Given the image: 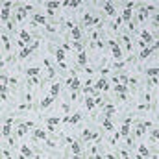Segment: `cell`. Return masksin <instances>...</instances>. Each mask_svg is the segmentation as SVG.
Returning a JSON list of instances; mask_svg holds the SVG:
<instances>
[{"label": "cell", "mask_w": 159, "mask_h": 159, "mask_svg": "<svg viewBox=\"0 0 159 159\" xmlns=\"http://www.w3.org/2000/svg\"><path fill=\"white\" fill-rule=\"evenodd\" d=\"M154 50H157V43H154V46H146V48H143V50H141V54H139V61L146 59V57L154 52Z\"/></svg>", "instance_id": "cell-1"}, {"label": "cell", "mask_w": 159, "mask_h": 159, "mask_svg": "<svg viewBox=\"0 0 159 159\" xmlns=\"http://www.w3.org/2000/svg\"><path fill=\"white\" fill-rule=\"evenodd\" d=\"M32 141H46V133L43 130H32Z\"/></svg>", "instance_id": "cell-2"}, {"label": "cell", "mask_w": 159, "mask_h": 159, "mask_svg": "<svg viewBox=\"0 0 159 159\" xmlns=\"http://www.w3.org/2000/svg\"><path fill=\"white\" fill-rule=\"evenodd\" d=\"M52 104H54V96H52V95H46V96L43 98V102H41L39 107H41V111H43V109H48Z\"/></svg>", "instance_id": "cell-3"}, {"label": "cell", "mask_w": 159, "mask_h": 159, "mask_svg": "<svg viewBox=\"0 0 159 159\" xmlns=\"http://www.w3.org/2000/svg\"><path fill=\"white\" fill-rule=\"evenodd\" d=\"M32 21H33V24L35 26H46V17H43V15H33L32 17Z\"/></svg>", "instance_id": "cell-4"}, {"label": "cell", "mask_w": 159, "mask_h": 159, "mask_svg": "<svg viewBox=\"0 0 159 159\" xmlns=\"http://www.w3.org/2000/svg\"><path fill=\"white\" fill-rule=\"evenodd\" d=\"M85 65H87V52L83 50V52L78 54V69H83Z\"/></svg>", "instance_id": "cell-5"}, {"label": "cell", "mask_w": 159, "mask_h": 159, "mask_svg": "<svg viewBox=\"0 0 159 159\" xmlns=\"http://www.w3.org/2000/svg\"><path fill=\"white\" fill-rule=\"evenodd\" d=\"M59 91H61V81H54L52 85H50V95H52L54 98L59 95Z\"/></svg>", "instance_id": "cell-6"}, {"label": "cell", "mask_w": 159, "mask_h": 159, "mask_svg": "<svg viewBox=\"0 0 159 159\" xmlns=\"http://www.w3.org/2000/svg\"><path fill=\"white\" fill-rule=\"evenodd\" d=\"M45 122H46V126H57V124H63V119H59V117H48Z\"/></svg>", "instance_id": "cell-7"}, {"label": "cell", "mask_w": 159, "mask_h": 159, "mask_svg": "<svg viewBox=\"0 0 159 159\" xmlns=\"http://www.w3.org/2000/svg\"><path fill=\"white\" fill-rule=\"evenodd\" d=\"M111 56L115 57V59H122L124 57V52H122V48L117 45V46H113V50H111Z\"/></svg>", "instance_id": "cell-8"}, {"label": "cell", "mask_w": 159, "mask_h": 159, "mask_svg": "<svg viewBox=\"0 0 159 159\" xmlns=\"http://www.w3.org/2000/svg\"><path fill=\"white\" fill-rule=\"evenodd\" d=\"M139 35H141V41H144V43H152V33H150V30H143Z\"/></svg>", "instance_id": "cell-9"}, {"label": "cell", "mask_w": 159, "mask_h": 159, "mask_svg": "<svg viewBox=\"0 0 159 159\" xmlns=\"http://www.w3.org/2000/svg\"><path fill=\"white\" fill-rule=\"evenodd\" d=\"M19 39L24 41V43H30V41H32L30 32H28V30H21V32H19Z\"/></svg>", "instance_id": "cell-10"}, {"label": "cell", "mask_w": 159, "mask_h": 159, "mask_svg": "<svg viewBox=\"0 0 159 159\" xmlns=\"http://www.w3.org/2000/svg\"><path fill=\"white\" fill-rule=\"evenodd\" d=\"M115 111H117V107H115L113 104H106V106H104V115H106V117L115 115Z\"/></svg>", "instance_id": "cell-11"}, {"label": "cell", "mask_w": 159, "mask_h": 159, "mask_svg": "<svg viewBox=\"0 0 159 159\" xmlns=\"http://www.w3.org/2000/svg\"><path fill=\"white\" fill-rule=\"evenodd\" d=\"M21 155H22V157H33L35 154H33L26 144H21Z\"/></svg>", "instance_id": "cell-12"}, {"label": "cell", "mask_w": 159, "mask_h": 159, "mask_svg": "<svg viewBox=\"0 0 159 159\" xmlns=\"http://www.w3.org/2000/svg\"><path fill=\"white\" fill-rule=\"evenodd\" d=\"M30 54H33V48H32V46H26V48H22L21 52H19V59H24V57H28Z\"/></svg>", "instance_id": "cell-13"}, {"label": "cell", "mask_w": 159, "mask_h": 159, "mask_svg": "<svg viewBox=\"0 0 159 159\" xmlns=\"http://www.w3.org/2000/svg\"><path fill=\"white\" fill-rule=\"evenodd\" d=\"M106 83H107V78H106V76H102V78H100V80L96 81V85H95V91H96V93H100V91L104 89V85H106Z\"/></svg>", "instance_id": "cell-14"}, {"label": "cell", "mask_w": 159, "mask_h": 159, "mask_svg": "<svg viewBox=\"0 0 159 159\" xmlns=\"http://www.w3.org/2000/svg\"><path fill=\"white\" fill-rule=\"evenodd\" d=\"M69 87H70V91H78V89L81 87V81H80V78H78V76H74V78H72V83H70Z\"/></svg>", "instance_id": "cell-15"}, {"label": "cell", "mask_w": 159, "mask_h": 159, "mask_svg": "<svg viewBox=\"0 0 159 159\" xmlns=\"http://www.w3.org/2000/svg\"><path fill=\"white\" fill-rule=\"evenodd\" d=\"M139 154H137V157H148L150 155V152H148V148L144 146V144H139Z\"/></svg>", "instance_id": "cell-16"}, {"label": "cell", "mask_w": 159, "mask_h": 159, "mask_svg": "<svg viewBox=\"0 0 159 159\" xmlns=\"http://www.w3.org/2000/svg\"><path fill=\"white\" fill-rule=\"evenodd\" d=\"M30 128L26 126V122H19V130H17V135H19V137H22L24 135V133H26Z\"/></svg>", "instance_id": "cell-17"}, {"label": "cell", "mask_w": 159, "mask_h": 159, "mask_svg": "<svg viewBox=\"0 0 159 159\" xmlns=\"http://www.w3.org/2000/svg\"><path fill=\"white\" fill-rule=\"evenodd\" d=\"M102 124H104V130H106V131H109V133L115 130V126H113V122H111V119H109V117H107V119H106Z\"/></svg>", "instance_id": "cell-18"}, {"label": "cell", "mask_w": 159, "mask_h": 159, "mask_svg": "<svg viewBox=\"0 0 159 159\" xmlns=\"http://www.w3.org/2000/svg\"><path fill=\"white\" fill-rule=\"evenodd\" d=\"M104 11L109 15V17H113V15H115V7H113V4H111V2H106V4H104Z\"/></svg>", "instance_id": "cell-19"}, {"label": "cell", "mask_w": 159, "mask_h": 159, "mask_svg": "<svg viewBox=\"0 0 159 159\" xmlns=\"http://www.w3.org/2000/svg\"><path fill=\"white\" fill-rule=\"evenodd\" d=\"M70 35H72V39H74V41H80V39H81V30H80L78 26H76V28H72V30H70Z\"/></svg>", "instance_id": "cell-20"}, {"label": "cell", "mask_w": 159, "mask_h": 159, "mask_svg": "<svg viewBox=\"0 0 159 159\" xmlns=\"http://www.w3.org/2000/svg\"><path fill=\"white\" fill-rule=\"evenodd\" d=\"M85 107H87V111H91V113L95 111V98H93V96H89V98L85 100Z\"/></svg>", "instance_id": "cell-21"}, {"label": "cell", "mask_w": 159, "mask_h": 159, "mask_svg": "<svg viewBox=\"0 0 159 159\" xmlns=\"http://www.w3.org/2000/svg\"><path fill=\"white\" fill-rule=\"evenodd\" d=\"M2 45H4V50H6V52H10V50H11L10 39H7V35H6V33H2Z\"/></svg>", "instance_id": "cell-22"}, {"label": "cell", "mask_w": 159, "mask_h": 159, "mask_svg": "<svg viewBox=\"0 0 159 159\" xmlns=\"http://www.w3.org/2000/svg\"><path fill=\"white\" fill-rule=\"evenodd\" d=\"M72 154L74 155H81V146H80L78 141H74V143H72Z\"/></svg>", "instance_id": "cell-23"}, {"label": "cell", "mask_w": 159, "mask_h": 159, "mask_svg": "<svg viewBox=\"0 0 159 159\" xmlns=\"http://www.w3.org/2000/svg\"><path fill=\"white\" fill-rule=\"evenodd\" d=\"M113 91H115V93H120V95H122V93H128V87L122 85V83H117V85L113 87Z\"/></svg>", "instance_id": "cell-24"}, {"label": "cell", "mask_w": 159, "mask_h": 159, "mask_svg": "<svg viewBox=\"0 0 159 159\" xmlns=\"http://www.w3.org/2000/svg\"><path fill=\"white\" fill-rule=\"evenodd\" d=\"M26 74H28V78L30 76H39V67H30V69H26Z\"/></svg>", "instance_id": "cell-25"}, {"label": "cell", "mask_w": 159, "mask_h": 159, "mask_svg": "<svg viewBox=\"0 0 159 159\" xmlns=\"http://www.w3.org/2000/svg\"><path fill=\"white\" fill-rule=\"evenodd\" d=\"M35 85H39V78L37 76H30L28 78V87L32 89V87H35Z\"/></svg>", "instance_id": "cell-26"}, {"label": "cell", "mask_w": 159, "mask_h": 159, "mask_svg": "<svg viewBox=\"0 0 159 159\" xmlns=\"http://www.w3.org/2000/svg\"><path fill=\"white\" fill-rule=\"evenodd\" d=\"M157 135H159V131H157V128L154 126L152 130H150V141H152V143H155V141H157Z\"/></svg>", "instance_id": "cell-27"}, {"label": "cell", "mask_w": 159, "mask_h": 159, "mask_svg": "<svg viewBox=\"0 0 159 159\" xmlns=\"http://www.w3.org/2000/svg\"><path fill=\"white\" fill-rule=\"evenodd\" d=\"M56 57H57V61H65V50L63 48H57L56 50Z\"/></svg>", "instance_id": "cell-28"}, {"label": "cell", "mask_w": 159, "mask_h": 159, "mask_svg": "<svg viewBox=\"0 0 159 159\" xmlns=\"http://www.w3.org/2000/svg\"><path fill=\"white\" fill-rule=\"evenodd\" d=\"M80 120H81V113H76V115H72V117H70L69 124H78Z\"/></svg>", "instance_id": "cell-29"}, {"label": "cell", "mask_w": 159, "mask_h": 159, "mask_svg": "<svg viewBox=\"0 0 159 159\" xmlns=\"http://www.w3.org/2000/svg\"><path fill=\"white\" fill-rule=\"evenodd\" d=\"M157 72H159V70H157V67H150V69L146 70V74H148L150 78H155V76H157Z\"/></svg>", "instance_id": "cell-30"}, {"label": "cell", "mask_w": 159, "mask_h": 159, "mask_svg": "<svg viewBox=\"0 0 159 159\" xmlns=\"http://www.w3.org/2000/svg\"><path fill=\"white\" fill-rule=\"evenodd\" d=\"M137 109H139V111H150V109H152V104H148V102H146V104H139Z\"/></svg>", "instance_id": "cell-31"}, {"label": "cell", "mask_w": 159, "mask_h": 159, "mask_svg": "<svg viewBox=\"0 0 159 159\" xmlns=\"http://www.w3.org/2000/svg\"><path fill=\"white\" fill-rule=\"evenodd\" d=\"M83 21H85L87 26H93V15H91V13H85V15H83Z\"/></svg>", "instance_id": "cell-32"}, {"label": "cell", "mask_w": 159, "mask_h": 159, "mask_svg": "<svg viewBox=\"0 0 159 159\" xmlns=\"http://www.w3.org/2000/svg\"><path fill=\"white\" fill-rule=\"evenodd\" d=\"M10 131H11V126H10V124H4V128H2V135H4V137H7V135H10Z\"/></svg>", "instance_id": "cell-33"}, {"label": "cell", "mask_w": 159, "mask_h": 159, "mask_svg": "<svg viewBox=\"0 0 159 159\" xmlns=\"http://www.w3.org/2000/svg\"><path fill=\"white\" fill-rule=\"evenodd\" d=\"M72 46H74V50H76V52H83V46H81V43H80V41H74V43H72Z\"/></svg>", "instance_id": "cell-34"}, {"label": "cell", "mask_w": 159, "mask_h": 159, "mask_svg": "<svg viewBox=\"0 0 159 159\" xmlns=\"http://www.w3.org/2000/svg\"><path fill=\"white\" fill-rule=\"evenodd\" d=\"M83 93H85V95H98L95 91V87H83Z\"/></svg>", "instance_id": "cell-35"}, {"label": "cell", "mask_w": 159, "mask_h": 159, "mask_svg": "<svg viewBox=\"0 0 159 159\" xmlns=\"http://www.w3.org/2000/svg\"><path fill=\"white\" fill-rule=\"evenodd\" d=\"M113 67H115V69H124V61H120V59H117V61L113 63Z\"/></svg>", "instance_id": "cell-36"}, {"label": "cell", "mask_w": 159, "mask_h": 159, "mask_svg": "<svg viewBox=\"0 0 159 159\" xmlns=\"http://www.w3.org/2000/svg\"><path fill=\"white\" fill-rule=\"evenodd\" d=\"M46 146H48V148H57V143H56V141L46 139Z\"/></svg>", "instance_id": "cell-37"}, {"label": "cell", "mask_w": 159, "mask_h": 159, "mask_svg": "<svg viewBox=\"0 0 159 159\" xmlns=\"http://www.w3.org/2000/svg\"><path fill=\"white\" fill-rule=\"evenodd\" d=\"M45 28H46V32H52V33H54V32H57V26H54V24H46Z\"/></svg>", "instance_id": "cell-38"}, {"label": "cell", "mask_w": 159, "mask_h": 159, "mask_svg": "<svg viewBox=\"0 0 159 159\" xmlns=\"http://www.w3.org/2000/svg\"><path fill=\"white\" fill-rule=\"evenodd\" d=\"M120 133H122V135H128V133H130V126L122 124V130H120Z\"/></svg>", "instance_id": "cell-39"}, {"label": "cell", "mask_w": 159, "mask_h": 159, "mask_svg": "<svg viewBox=\"0 0 159 159\" xmlns=\"http://www.w3.org/2000/svg\"><path fill=\"white\" fill-rule=\"evenodd\" d=\"M61 111H63V113H69V111H70V106L63 102V104H61Z\"/></svg>", "instance_id": "cell-40"}, {"label": "cell", "mask_w": 159, "mask_h": 159, "mask_svg": "<svg viewBox=\"0 0 159 159\" xmlns=\"http://www.w3.org/2000/svg\"><path fill=\"white\" fill-rule=\"evenodd\" d=\"M43 65L46 67V70H48V69H52V65H50V59H48V57H43Z\"/></svg>", "instance_id": "cell-41"}, {"label": "cell", "mask_w": 159, "mask_h": 159, "mask_svg": "<svg viewBox=\"0 0 159 159\" xmlns=\"http://www.w3.org/2000/svg\"><path fill=\"white\" fill-rule=\"evenodd\" d=\"M74 141H76V139H74L72 135H67V137H65V143H67V144H72Z\"/></svg>", "instance_id": "cell-42"}, {"label": "cell", "mask_w": 159, "mask_h": 159, "mask_svg": "<svg viewBox=\"0 0 159 159\" xmlns=\"http://www.w3.org/2000/svg\"><path fill=\"white\" fill-rule=\"evenodd\" d=\"M133 120H135V117H133V115H131V117H128V119H126V120H124V124H126V126H130V124H131Z\"/></svg>", "instance_id": "cell-43"}, {"label": "cell", "mask_w": 159, "mask_h": 159, "mask_svg": "<svg viewBox=\"0 0 159 159\" xmlns=\"http://www.w3.org/2000/svg\"><path fill=\"white\" fill-rule=\"evenodd\" d=\"M91 141H100V133H91Z\"/></svg>", "instance_id": "cell-44"}, {"label": "cell", "mask_w": 159, "mask_h": 159, "mask_svg": "<svg viewBox=\"0 0 159 159\" xmlns=\"http://www.w3.org/2000/svg\"><path fill=\"white\" fill-rule=\"evenodd\" d=\"M2 157H11V152H10V150H2Z\"/></svg>", "instance_id": "cell-45"}, {"label": "cell", "mask_w": 159, "mask_h": 159, "mask_svg": "<svg viewBox=\"0 0 159 159\" xmlns=\"http://www.w3.org/2000/svg\"><path fill=\"white\" fill-rule=\"evenodd\" d=\"M120 157H130V152H128V150H120Z\"/></svg>", "instance_id": "cell-46"}, {"label": "cell", "mask_w": 159, "mask_h": 159, "mask_svg": "<svg viewBox=\"0 0 159 159\" xmlns=\"http://www.w3.org/2000/svg\"><path fill=\"white\" fill-rule=\"evenodd\" d=\"M33 10V4H24V11H32Z\"/></svg>", "instance_id": "cell-47"}, {"label": "cell", "mask_w": 159, "mask_h": 159, "mask_svg": "<svg viewBox=\"0 0 159 159\" xmlns=\"http://www.w3.org/2000/svg\"><path fill=\"white\" fill-rule=\"evenodd\" d=\"M107 74H109V67H104L102 69V76H107Z\"/></svg>", "instance_id": "cell-48"}, {"label": "cell", "mask_w": 159, "mask_h": 159, "mask_svg": "<svg viewBox=\"0 0 159 159\" xmlns=\"http://www.w3.org/2000/svg\"><path fill=\"white\" fill-rule=\"evenodd\" d=\"M107 46H111V48H113V46H117V43H115L113 39H107Z\"/></svg>", "instance_id": "cell-49"}, {"label": "cell", "mask_w": 159, "mask_h": 159, "mask_svg": "<svg viewBox=\"0 0 159 159\" xmlns=\"http://www.w3.org/2000/svg\"><path fill=\"white\" fill-rule=\"evenodd\" d=\"M10 83H19V80H17V76H10Z\"/></svg>", "instance_id": "cell-50"}, {"label": "cell", "mask_w": 159, "mask_h": 159, "mask_svg": "<svg viewBox=\"0 0 159 159\" xmlns=\"http://www.w3.org/2000/svg\"><path fill=\"white\" fill-rule=\"evenodd\" d=\"M59 67H61L63 70H67V61H59Z\"/></svg>", "instance_id": "cell-51"}, {"label": "cell", "mask_w": 159, "mask_h": 159, "mask_svg": "<svg viewBox=\"0 0 159 159\" xmlns=\"http://www.w3.org/2000/svg\"><path fill=\"white\" fill-rule=\"evenodd\" d=\"M126 143H128V146H131V144H133V139H131V137H128V139H126Z\"/></svg>", "instance_id": "cell-52"}]
</instances>
